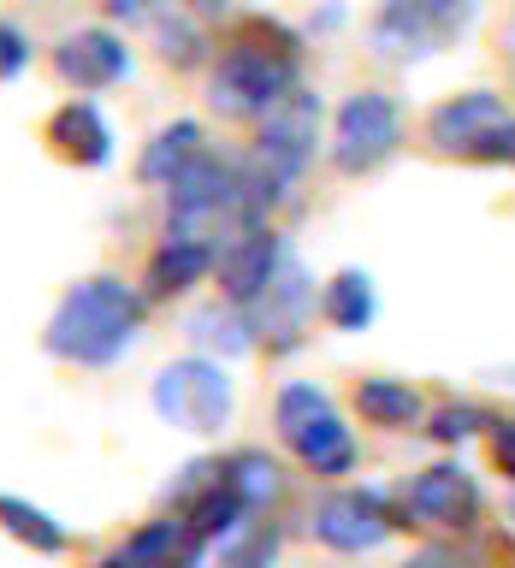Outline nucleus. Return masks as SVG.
<instances>
[{
  "mask_svg": "<svg viewBox=\"0 0 515 568\" xmlns=\"http://www.w3.org/2000/svg\"><path fill=\"white\" fill-rule=\"evenodd\" d=\"M504 53H509V60H515V18H509V24H504Z\"/></svg>",
  "mask_w": 515,
  "mask_h": 568,
  "instance_id": "nucleus-32",
  "label": "nucleus"
},
{
  "mask_svg": "<svg viewBox=\"0 0 515 568\" xmlns=\"http://www.w3.org/2000/svg\"><path fill=\"white\" fill-rule=\"evenodd\" d=\"M296 89H302V42L284 24H273V18H243L208 78V106L220 119L261 124Z\"/></svg>",
  "mask_w": 515,
  "mask_h": 568,
  "instance_id": "nucleus-2",
  "label": "nucleus"
},
{
  "mask_svg": "<svg viewBox=\"0 0 515 568\" xmlns=\"http://www.w3.org/2000/svg\"><path fill=\"white\" fill-rule=\"evenodd\" d=\"M0 532L18 539L24 550H36V557H65L71 550V532L53 521L42 504H30V497H18V491H0Z\"/></svg>",
  "mask_w": 515,
  "mask_h": 568,
  "instance_id": "nucleus-19",
  "label": "nucleus"
},
{
  "mask_svg": "<svg viewBox=\"0 0 515 568\" xmlns=\"http://www.w3.org/2000/svg\"><path fill=\"white\" fill-rule=\"evenodd\" d=\"M468 160H486V166H492V160H515V119H509V124H497V131L479 142Z\"/></svg>",
  "mask_w": 515,
  "mask_h": 568,
  "instance_id": "nucleus-28",
  "label": "nucleus"
},
{
  "mask_svg": "<svg viewBox=\"0 0 515 568\" xmlns=\"http://www.w3.org/2000/svg\"><path fill=\"white\" fill-rule=\"evenodd\" d=\"M509 521H515V497H509Z\"/></svg>",
  "mask_w": 515,
  "mask_h": 568,
  "instance_id": "nucleus-33",
  "label": "nucleus"
},
{
  "mask_svg": "<svg viewBox=\"0 0 515 568\" xmlns=\"http://www.w3.org/2000/svg\"><path fill=\"white\" fill-rule=\"evenodd\" d=\"M320 314H326L332 332H367L373 314H380V291H373V278L362 266H344V273H332V284L320 291Z\"/></svg>",
  "mask_w": 515,
  "mask_h": 568,
  "instance_id": "nucleus-20",
  "label": "nucleus"
},
{
  "mask_svg": "<svg viewBox=\"0 0 515 568\" xmlns=\"http://www.w3.org/2000/svg\"><path fill=\"white\" fill-rule=\"evenodd\" d=\"M154 48L172 71H195L208 60V30L195 12H154Z\"/></svg>",
  "mask_w": 515,
  "mask_h": 568,
  "instance_id": "nucleus-22",
  "label": "nucleus"
},
{
  "mask_svg": "<svg viewBox=\"0 0 515 568\" xmlns=\"http://www.w3.org/2000/svg\"><path fill=\"white\" fill-rule=\"evenodd\" d=\"M479 18V0H385L367 24V42L391 65H415L426 53L451 48Z\"/></svg>",
  "mask_w": 515,
  "mask_h": 568,
  "instance_id": "nucleus-4",
  "label": "nucleus"
},
{
  "mask_svg": "<svg viewBox=\"0 0 515 568\" xmlns=\"http://www.w3.org/2000/svg\"><path fill=\"white\" fill-rule=\"evenodd\" d=\"M202 149H208V142H202V124H195V119H172V124H160L154 142L142 149L137 178H142V184H160V190H166Z\"/></svg>",
  "mask_w": 515,
  "mask_h": 568,
  "instance_id": "nucleus-18",
  "label": "nucleus"
},
{
  "mask_svg": "<svg viewBox=\"0 0 515 568\" xmlns=\"http://www.w3.org/2000/svg\"><path fill=\"white\" fill-rule=\"evenodd\" d=\"M284 261H291V243H284L273 225H249L243 237H231V243L220 248V266H213L220 296L238 302V308H255V296L279 278Z\"/></svg>",
  "mask_w": 515,
  "mask_h": 568,
  "instance_id": "nucleus-10",
  "label": "nucleus"
},
{
  "mask_svg": "<svg viewBox=\"0 0 515 568\" xmlns=\"http://www.w3.org/2000/svg\"><path fill=\"white\" fill-rule=\"evenodd\" d=\"M486 444H492V462H497V474L515 486V415H497L492 420V433H486Z\"/></svg>",
  "mask_w": 515,
  "mask_h": 568,
  "instance_id": "nucleus-27",
  "label": "nucleus"
},
{
  "mask_svg": "<svg viewBox=\"0 0 515 568\" xmlns=\"http://www.w3.org/2000/svg\"><path fill=\"white\" fill-rule=\"evenodd\" d=\"M225 7L231 0H184V12H195V18H225Z\"/></svg>",
  "mask_w": 515,
  "mask_h": 568,
  "instance_id": "nucleus-31",
  "label": "nucleus"
},
{
  "mask_svg": "<svg viewBox=\"0 0 515 568\" xmlns=\"http://www.w3.org/2000/svg\"><path fill=\"white\" fill-rule=\"evenodd\" d=\"M213 266H220V248L202 243V237H178V231H166L160 237V248L149 255V273H142V284H149V302H172V296H190L195 284L213 278Z\"/></svg>",
  "mask_w": 515,
  "mask_h": 568,
  "instance_id": "nucleus-12",
  "label": "nucleus"
},
{
  "mask_svg": "<svg viewBox=\"0 0 515 568\" xmlns=\"http://www.w3.org/2000/svg\"><path fill=\"white\" fill-rule=\"evenodd\" d=\"M30 53H36V48H30V36L18 30L12 18H0V83H12L18 71L30 65Z\"/></svg>",
  "mask_w": 515,
  "mask_h": 568,
  "instance_id": "nucleus-26",
  "label": "nucleus"
},
{
  "mask_svg": "<svg viewBox=\"0 0 515 568\" xmlns=\"http://www.w3.org/2000/svg\"><path fill=\"white\" fill-rule=\"evenodd\" d=\"M48 149L71 166H107L113 160V124L101 119L95 101H65L48 119Z\"/></svg>",
  "mask_w": 515,
  "mask_h": 568,
  "instance_id": "nucleus-15",
  "label": "nucleus"
},
{
  "mask_svg": "<svg viewBox=\"0 0 515 568\" xmlns=\"http://www.w3.org/2000/svg\"><path fill=\"white\" fill-rule=\"evenodd\" d=\"M355 415H362V426H380V433H408V426H421L426 403L421 390L408 379H391V373H362L350 390Z\"/></svg>",
  "mask_w": 515,
  "mask_h": 568,
  "instance_id": "nucleus-16",
  "label": "nucleus"
},
{
  "mask_svg": "<svg viewBox=\"0 0 515 568\" xmlns=\"http://www.w3.org/2000/svg\"><path fill=\"white\" fill-rule=\"evenodd\" d=\"M184 337L195 344V355H213V362H238V355H255V349H261L249 308H238V302H225V296H213V302H202V308H190Z\"/></svg>",
  "mask_w": 515,
  "mask_h": 568,
  "instance_id": "nucleus-14",
  "label": "nucleus"
},
{
  "mask_svg": "<svg viewBox=\"0 0 515 568\" xmlns=\"http://www.w3.org/2000/svg\"><path fill=\"white\" fill-rule=\"evenodd\" d=\"M53 78H60L65 89H78V95H101V89L131 78V48L101 24L71 30V36L53 42Z\"/></svg>",
  "mask_w": 515,
  "mask_h": 568,
  "instance_id": "nucleus-9",
  "label": "nucleus"
},
{
  "mask_svg": "<svg viewBox=\"0 0 515 568\" xmlns=\"http://www.w3.org/2000/svg\"><path fill=\"white\" fill-rule=\"evenodd\" d=\"M220 474L231 479V491L243 497L255 515H266L279 504V491H284V474H279V462L266 456V450H255V444H243V450H231L225 462H220Z\"/></svg>",
  "mask_w": 515,
  "mask_h": 568,
  "instance_id": "nucleus-21",
  "label": "nucleus"
},
{
  "mask_svg": "<svg viewBox=\"0 0 515 568\" xmlns=\"http://www.w3.org/2000/svg\"><path fill=\"white\" fill-rule=\"evenodd\" d=\"M314 308H320L314 278H309V266L291 255V261L279 266V278L255 296V308H249V320H255V344L266 355H296L302 344H309Z\"/></svg>",
  "mask_w": 515,
  "mask_h": 568,
  "instance_id": "nucleus-8",
  "label": "nucleus"
},
{
  "mask_svg": "<svg viewBox=\"0 0 515 568\" xmlns=\"http://www.w3.org/2000/svg\"><path fill=\"white\" fill-rule=\"evenodd\" d=\"M497 124H509L504 101H497L492 89H468V95H451V101H438L433 113H426V136H433L438 154H462V160H468L479 142L497 131Z\"/></svg>",
  "mask_w": 515,
  "mask_h": 568,
  "instance_id": "nucleus-11",
  "label": "nucleus"
},
{
  "mask_svg": "<svg viewBox=\"0 0 515 568\" xmlns=\"http://www.w3.org/2000/svg\"><path fill=\"white\" fill-rule=\"evenodd\" d=\"M284 450H291L314 479H344V474H355V462H362V444H355L350 420L337 415V408L314 415L309 426H296V433L284 438Z\"/></svg>",
  "mask_w": 515,
  "mask_h": 568,
  "instance_id": "nucleus-13",
  "label": "nucleus"
},
{
  "mask_svg": "<svg viewBox=\"0 0 515 568\" xmlns=\"http://www.w3.org/2000/svg\"><path fill=\"white\" fill-rule=\"evenodd\" d=\"M326 408H337L326 385H314V379L279 385V397H273V426H279V438H291L296 426H309L314 415H326Z\"/></svg>",
  "mask_w": 515,
  "mask_h": 568,
  "instance_id": "nucleus-24",
  "label": "nucleus"
},
{
  "mask_svg": "<svg viewBox=\"0 0 515 568\" xmlns=\"http://www.w3.org/2000/svg\"><path fill=\"white\" fill-rule=\"evenodd\" d=\"M220 568H273L279 562V527L273 521H243L225 545H213Z\"/></svg>",
  "mask_w": 515,
  "mask_h": 568,
  "instance_id": "nucleus-23",
  "label": "nucleus"
},
{
  "mask_svg": "<svg viewBox=\"0 0 515 568\" xmlns=\"http://www.w3.org/2000/svg\"><path fill=\"white\" fill-rule=\"evenodd\" d=\"M397 527H408L403 515V497H391L380 486H344V491H326L309 515V532L337 557H367L380 550Z\"/></svg>",
  "mask_w": 515,
  "mask_h": 568,
  "instance_id": "nucleus-5",
  "label": "nucleus"
},
{
  "mask_svg": "<svg viewBox=\"0 0 515 568\" xmlns=\"http://www.w3.org/2000/svg\"><path fill=\"white\" fill-rule=\"evenodd\" d=\"M178 515H184L190 532H195V539H202L208 550H213V545H225V539H231V532H238L243 521H255V509H249L243 497L231 491V479H225V474H213L208 486L195 491V497H190V504L178 509Z\"/></svg>",
  "mask_w": 515,
  "mask_h": 568,
  "instance_id": "nucleus-17",
  "label": "nucleus"
},
{
  "mask_svg": "<svg viewBox=\"0 0 515 568\" xmlns=\"http://www.w3.org/2000/svg\"><path fill=\"white\" fill-rule=\"evenodd\" d=\"M474 433H492V415L474 403H438L433 420H426V438H438V444H462Z\"/></svg>",
  "mask_w": 515,
  "mask_h": 568,
  "instance_id": "nucleus-25",
  "label": "nucleus"
},
{
  "mask_svg": "<svg viewBox=\"0 0 515 568\" xmlns=\"http://www.w3.org/2000/svg\"><path fill=\"white\" fill-rule=\"evenodd\" d=\"M397 142H403V113L385 89H355V95H344V106L332 119V166L337 172L362 178L373 166H385L397 154Z\"/></svg>",
  "mask_w": 515,
  "mask_h": 568,
  "instance_id": "nucleus-6",
  "label": "nucleus"
},
{
  "mask_svg": "<svg viewBox=\"0 0 515 568\" xmlns=\"http://www.w3.org/2000/svg\"><path fill=\"white\" fill-rule=\"evenodd\" d=\"M403 497V515L408 527H426V532H468L479 527V479L462 468V462H433V468H421L415 479H403L397 486Z\"/></svg>",
  "mask_w": 515,
  "mask_h": 568,
  "instance_id": "nucleus-7",
  "label": "nucleus"
},
{
  "mask_svg": "<svg viewBox=\"0 0 515 568\" xmlns=\"http://www.w3.org/2000/svg\"><path fill=\"white\" fill-rule=\"evenodd\" d=\"M142 320H149V296L131 291L119 273H89L53 302L42 349L65 367H113L142 344Z\"/></svg>",
  "mask_w": 515,
  "mask_h": 568,
  "instance_id": "nucleus-1",
  "label": "nucleus"
},
{
  "mask_svg": "<svg viewBox=\"0 0 515 568\" xmlns=\"http://www.w3.org/2000/svg\"><path fill=\"white\" fill-rule=\"evenodd\" d=\"M391 568H462L451 550H408L403 562H391Z\"/></svg>",
  "mask_w": 515,
  "mask_h": 568,
  "instance_id": "nucleus-30",
  "label": "nucleus"
},
{
  "mask_svg": "<svg viewBox=\"0 0 515 568\" xmlns=\"http://www.w3.org/2000/svg\"><path fill=\"white\" fill-rule=\"evenodd\" d=\"M107 18H119V24H137V18H154L160 0H101Z\"/></svg>",
  "mask_w": 515,
  "mask_h": 568,
  "instance_id": "nucleus-29",
  "label": "nucleus"
},
{
  "mask_svg": "<svg viewBox=\"0 0 515 568\" xmlns=\"http://www.w3.org/2000/svg\"><path fill=\"white\" fill-rule=\"evenodd\" d=\"M149 403H154V415L166 420L172 433L213 438L231 420L238 390H231L225 362H213V355H178V362H166V367L154 373Z\"/></svg>",
  "mask_w": 515,
  "mask_h": 568,
  "instance_id": "nucleus-3",
  "label": "nucleus"
}]
</instances>
